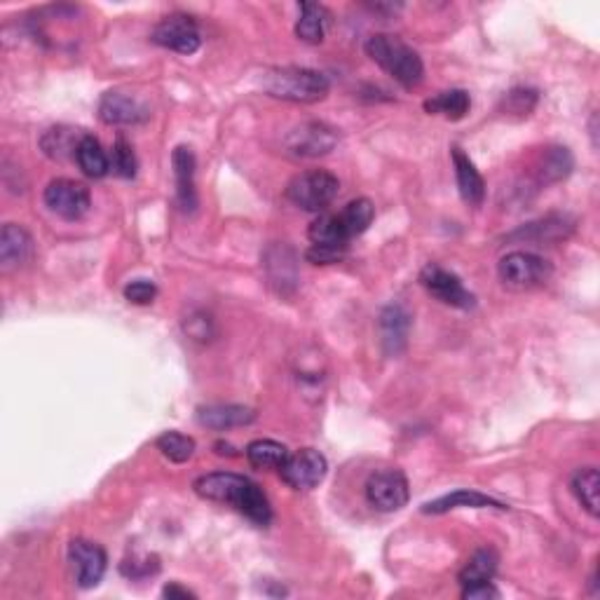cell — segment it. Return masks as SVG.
I'll return each instance as SVG.
<instances>
[{"label": "cell", "mask_w": 600, "mask_h": 600, "mask_svg": "<svg viewBox=\"0 0 600 600\" xmlns=\"http://www.w3.org/2000/svg\"><path fill=\"white\" fill-rule=\"evenodd\" d=\"M497 275H500L502 284L509 289H535L549 282V277L554 275V268L547 258L533 254V251H511L497 265Z\"/></svg>", "instance_id": "8992f818"}, {"label": "cell", "mask_w": 600, "mask_h": 600, "mask_svg": "<svg viewBox=\"0 0 600 600\" xmlns=\"http://www.w3.org/2000/svg\"><path fill=\"white\" fill-rule=\"evenodd\" d=\"M450 158H453L455 179H458V190L462 200L472 204V207H481L483 200H486V181H483L481 172L460 146L450 148Z\"/></svg>", "instance_id": "2e32d148"}, {"label": "cell", "mask_w": 600, "mask_h": 600, "mask_svg": "<svg viewBox=\"0 0 600 600\" xmlns=\"http://www.w3.org/2000/svg\"><path fill=\"white\" fill-rule=\"evenodd\" d=\"M378 331L385 354L399 357L406 350L408 333H411V315L404 305H387L378 317Z\"/></svg>", "instance_id": "9a60e30c"}, {"label": "cell", "mask_w": 600, "mask_h": 600, "mask_svg": "<svg viewBox=\"0 0 600 600\" xmlns=\"http://www.w3.org/2000/svg\"><path fill=\"white\" fill-rule=\"evenodd\" d=\"M575 169V158L568 148L551 146L542 153L540 165H537V181L542 186H551V183H561L568 179Z\"/></svg>", "instance_id": "d4e9b609"}, {"label": "cell", "mask_w": 600, "mask_h": 600, "mask_svg": "<svg viewBox=\"0 0 600 600\" xmlns=\"http://www.w3.org/2000/svg\"><path fill=\"white\" fill-rule=\"evenodd\" d=\"M338 193V176L326 172V169H310V172L298 174L296 179H291L289 186H286L289 202L296 204V207L303 211H312V214H319V211L329 207L338 197Z\"/></svg>", "instance_id": "5b68a950"}, {"label": "cell", "mask_w": 600, "mask_h": 600, "mask_svg": "<svg viewBox=\"0 0 600 600\" xmlns=\"http://www.w3.org/2000/svg\"><path fill=\"white\" fill-rule=\"evenodd\" d=\"M465 507H469V509H500V511L507 509L502 502H497V500H493V497H488L483 493H476V490H455V493L443 495V497H439V500L427 502L425 507H422V511H425V514H448V511L465 509Z\"/></svg>", "instance_id": "44dd1931"}, {"label": "cell", "mask_w": 600, "mask_h": 600, "mask_svg": "<svg viewBox=\"0 0 600 600\" xmlns=\"http://www.w3.org/2000/svg\"><path fill=\"white\" fill-rule=\"evenodd\" d=\"M537 99H540V94L530 90V87H516V90H511L507 97H504V108H507V113L525 118V115L533 113V108L537 106Z\"/></svg>", "instance_id": "d6a6232c"}, {"label": "cell", "mask_w": 600, "mask_h": 600, "mask_svg": "<svg viewBox=\"0 0 600 600\" xmlns=\"http://www.w3.org/2000/svg\"><path fill=\"white\" fill-rule=\"evenodd\" d=\"M136 167H139V162H136L132 143H129L125 136H118L113 143V150H111L113 174L120 176V179H134Z\"/></svg>", "instance_id": "1f68e13d"}, {"label": "cell", "mask_w": 600, "mask_h": 600, "mask_svg": "<svg viewBox=\"0 0 600 600\" xmlns=\"http://www.w3.org/2000/svg\"><path fill=\"white\" fill-rule=\"evenodd\" d=\"M375 218V207L366 197H357V200L347 202L338 214H322L310 223L308 237L317 247H333L345 249L350 247L354 237L364 235L368 225Z\"/></svg>", "instance_id": "7a4b0ae2"}, {"label": "cell", "mask_w": 600, "mask_h": 600, "mask_svg": "<svg viewBox=\"0 0 600 600\" xmlns=\"http://www.w3.org/2000/svg\"><path fill=\"white\" fill-rule=\"evenodd\" d=\"M345 254H347L345 249L317 247V244H312V247L308 249V254H305V258H308V261L315 263V265H333V263L343 261Z\"/></svg>", "instance_id": "e575fe53"}, {"label": "cell", "mask_w": 600, "mask_h": 600, "mask_svg": "<svg viewBox=\"0 0 600 600\" xmlns=\"http://www.w3.org/2000/svg\"><path fill=\"white\" fill-rule=\"evenodd\" d=\"M216 448H218V450H216L218 455H235V453H233V446H230V443L218 441V443H216Z\"/></svg>", "instance_id": "74e56055"}, {"label": "cell", "mask_w": 600, "mask_h": 600, "mask_svg": "<svg viewBox=\"0 0 600 600\" xmlns=\"http://www.w3.org/2000/svg\"><path fill=\"white\" fill-rule=\"evenodd\" d=\"M45 204L64 221H78L92 207V193L85 183L73 179H54L45 188Z\"/></svg>", "instance_id": "9c48e42d"}, {"label": "cell", "mask_w": 600, "mask_h": 600, "mask_svg": "<svg viewBox=\"0 0 600 600\" xmlns=\"http://www.w3.org/2000/svg\"><path fill=\"white\" fill-rule=\"evenodd\" d=\"M364 50L371 61H375L387 75H392L406 90H413L425 80V64H422L420 54L399 36L375 33V36L366 40Z\"/></svg>", "instance_id": "3957f363"}, {"label": "cell", "mask_w": 600, "mask_h": 600, "mask_svg": "<svg viewBox=\"0 0 600 600\" xmlns=\"http://www.w3.org/2000/svg\"><path fill=\"white\" fill-rule=\"evenodd\" d=\"M598 488H600V476L596 467H584L572 476V493L579 500V504L589 511L593 518H598Z\"/></svg>", "instance_id": "f546056e"}, {"label": "cell", "mask_w": 600, "mask_h": 600, "mask_svg": "<svg viewBox=\"0 0 600 600\" xmlns=\"http://www.w3.org/2000/svg\"><path fill=\"white\" fill-rule=\"evenodd\" d=\"M331 90L329 78L315 68L284 66L263 73V92L291 104H317Z\"/></svg>", "instance_id": "277c9868"}, {"label": "cell", "mask_w": 600, "mask_h": 600, "mask_svg": "<svg viewBox=\"0 0 600 600\" xmlns=\"http://www.w3.org/2000/svg\"><path fill=\"white\" fill-rule=\"evenodd\" d=\"M155 446L162 455H165L167 460L176 462V465H183V462H188L195 455V439H190V436L181 434V432H165L158 436V441H155Z\"/></svg>", "instance_id": "4dcf8cb0"}, {"label": "cell", "mask_w": 600, "mask_h": 600, "mask_svg": "<svg viewBox=\"0 0 600 600\" xmlns=\"http://www.w3.org/2000/svg\"><path fill=\"white\" fill-rule=\"evenodd\" d=\"M256 420V413L247 406L240 404H207L197 408V422L202 427L214 429V432H225V429H235L251 425Z\"/></svg>", "instance_id": "ac0fdd59"}, {"label": "cell", "mask_w": 600, "mask_h": 600, "mask_svg": "<svg viewBox=\"0 0 600 600\" xmlns=\"http://www.w3.org/2000/svg\"><path fill=\"white\" fill-rule=\"evenodd\" d=\"M462 598H467V600H490V598H500V591L495 589L493 582H483V584L465 586V589H462Z\"/></svg>", "instance_id": "d590c367"}, {"label": "cell", "mask_w": 600, "mask_h": 600, "mask_svg": "<svg viewBox=\"0 0 600 600\" xmlns=\"http://www.w3.org/2000/svg\"><path fill=\"white\" fill-rule=\"evenodd\" d=\"M572 230H575V218L568 214H551L544 216L540 221L528 223L525 228L516 230L514 235H509V240H525V242H558L565 240Z\"/></svg>", "instance_id": "ffe728a7"}, {"label": "cell", "mask_w": 600, "mask_h": 600, "mask_svg": "<svg viewBox=\"0 0 600 600\" xmlns=\"http://www.w3.org/2000/svg\"><path fill=\"white\" fill-rule=\"evenodd\" d=\"M420 284L425 286L429 296H434L443 305H450V308L472 310L476 305V296L462 284V279L436 263H429L420 272Z\"/></svg>", "instance_id": "ba28073f"}, {"label": "cell", "mask_w": 600, "mask_h": 600, "mask_svg": "<svg viewBox=\"0 0 600 600\" xmlns=\"http://www.w3.org/2000/svg\"><path fill=\"white\" fill-rule=\"evenodd\" d=\"M68 561L75 568V582L80 589H92L106 575L108 556L99 544L87 540H73L68 544Z\"/></svg>", "instance_id": "4fadbf2b"}, {"label": "cell", "mask_w": 600, "mask_h": 600, "mask_svg": "<svg viewBox=\"0 0 600 600\" xmlns=\"http://www.w3.org/2000/svg\"><path fill=\"white\" fill-rule=\"evenodd\" d=\"M85 139V134L80 132V129L73 127H52L47 129L43 134V139H40V148H43V153L50 160H71L75 158V153H78L80 141Z\"/></svg>", "instance_id": "603a6c76"}, {"label": "cell", "mask_w": 600, "mask_h": 600, "mask_svg": "<svg viewBox=\"0 0 600 600\" xmlns=\"http://www.w3.org/2000/svg\"><path fill=\"white\" fill-rule=\"evenodd\" d=\"M150 40L155 45L165 47V50L186 54L188 57V54H195L200 50L202 33L188 15H169L160 24H155Z\"/></svg>", "instance_id": "7c38bea8"}, {"label": "cell", "mask_w": 600, "mask_h": 600, "mask_svg": "<svg viewBox=\"0 0 600 600\" xmlns=\"http://www.w3.org/2000/svg\"><path fill=\"white\" fill-rule=\"evenodd\" d=\"M174 179H176V202L186 214L197 209V190H195V153L188 146H179L172 155Z\"/></svg>", "instance_id": "e0dca14e"}, {"label": "cell", "mask_w": 600, "mask_h": 600, "mask_svg": "<svg viewBox=\"0 0 600 600\" xmlns=\"http://www.w3.org/2000/svg\"><path fill=\"white\" fill-rule=\"evenodd\" d=\"M300 17L296 22L298 40L308 45H319L326 36V26H329V10L319 3H300Z\"/></svg>", "instance_id": "cb8c5ba5"}, {"label": "cell", "mask_w": 600, "mask_h": 600, "mask_svg": "<svg viewBox=\"0 0 600 600\" xmlns=\"http://www.w3.org/2000/svg\"><path fill=\"white\" fill-rule=\"evenodd\" d=\"M162 596L174 600V598H195V593L188 591L186 586H181V584H167L165 589H162Z\"/></svg>", "instance_id": "8d00e7d4"}, {"label": "cell", "mask_w": 600, "mask_h": 600, "mask_svg": "<svg viewBox=\"0 0 600 600\" xmlns=\"http://www.w3.org/2000/svg\"><path fill=\"white\" fill-rule=\"evenodd\" d=\"M329 462L315 448H300L289 453V458L279 467V476L293 490H312L326 479Z\"/></svg>", "instance_id": "30bf717a"}, {"label": "cell", "mask_w": 600, "mask_h": 600, "mask_svg": "<svg viewBox=\"0 0 600 600\" xmlns=\"http://www.w3.org/2000/svg\"><path fill=\"white\" fill-rule=\"evenodd\" d=\"M158 296V286L150 279H134L125 286V300L134 305H150Z\"/></svg>", "instance_id": "836d02e7"}, {"label": "cell", "mask_w": 600, "mask_h": 600, "mask_svg": "<svg viewBox=\"0 0 600 600\" xmlns=\"http://www.w3.org/2000/svg\"><path fill=\"white\" fill-rule=\"evenodd\" d=\"M338 146V132L324 122H305L286 136L284 148L293 158L315 160Z\"/></svg>", "instance_id": "8fae6325"}, {"label": "cell", "mask_w": 600, "mask_h": 600, "mask_svg": "<svg viewBox=\"0 0 600 600\" xmlns=\"http://www.w3.org/2000/svg\"><path fill=\"white\" fill-rule=\"evenodd\" d=\"M33 254V240L22 225L5 223L0 233V265L5 272L22 268Z\"/></svg>", "instance_id": "d6986e66"}, {"label": "cell", "mask_w": 600, "mask_h": 600, "mask_svg": "<svg viewBox=\"0 0 600 600\" xmlns=\"http://www.w3.org/2000/svg\"><path fill=\"white\" fill-rule=\"evenodd\" d=\"M497 563H500V556L495 554V549H479L474 551V556L469 558L465 568L460 570V584L462 589L465 586H474V584H483V582H493L495 572H497Z\"/></svg>", "instance_id": "4316f807"}, {"label": "cell", "mask_w": 600, "mask_h": 600, "mask_svg": "<svg viewBox=\"0 0 600 600\" xmlns=\"http://www.w3.org/2000/svg\"><path fill=\"white\" fill-rule=\"evenodd\" d=\"M472 108V99L465 90H448L425 101V113L443 115L448 120H462Z\"/></svg>", "instance_id": "83f0119b"}, {"label": "cell", "mask_w": 600, "mask_h": 600, "mask_svg": "<svg viewBox=\"0 0 600 600\" xmlns=\"http://www.w3.org/2000/svg\"><path fill=\"white\" fill-rule=\"evenodd\" d=\"M75 162L83 169L85 176L90 179H104L111 172V158L106 155V150L101 148L99 139H94L92 134H85V139L80 141L78 153H75Z\"/></svg>", "instance_id": "484cf974"}, {"label": "cell", "mask_w": 600, "mask_h": 600, "mask_svg": "<svg viewBox=\"0 0 600 600\" xmlns=\"http://www.w3.org/2000/svg\"><path fill=\"white\" fill-rule=\"evenodd\" d=\"M366 502L373 509L383 511V514H392V511L404 509L411 497V488H408V479L401 469H380L373 472L366 481Z\"/></svg>", "instance_id": "52a82bcc"}, {"label": "cell", "mask_w": 600, "mask_h": 600, "mask_svg": "<svg viewBox=\"0 0 600 600\" xmlns=\"http://www.w3.org/2000/svg\"><path fill=\"white\" fill-rule=\"evenodd\" d=\"M195 493L202 500L228 504L235 511H240L242 516H247L251 523L270 525L272 521V507L268 495L263 493V488L254 483L247 476L233 474V472H214L204 474L193 483Z\"/></svg>", "instance_id": "6da1fadb"}, {"label": "cell", "mask_w": 600, "mask_h": 600, "mask_svg": "<svg viewBox=\"0 0 600 600\" xmlns=\"http://www.w3.org/2000/svg\"><path fill=\"white\" fill-rule=\"evenodd\" d=\"M244 455H247L251 467L279 469L286 462V458H289V448H286L284 443L272 439H256L249 443Z\"/></svg>", "instance_id": "f1b7e54d"}, {"label": "cell", "mask_w": 600, "mask_h": 600, "mask_svg": "<svg viewBox=\"0 0 600 600\" xmlns=\"http://www.w3.org/2000/svg\"><path fill=\"white\" fill-rule=\"evenodd\" d=\"M265 270H268L270 284H275L279 293L286 289H293L298 282V268H296V254L289 247H272L265 256Z\"/></svg>", "instance_id": "7402d4cb"}, {"label": "cell", "mask_w": 600, "mask_h": 600, "mask_svg": "<svg viewBox=\"0 0 600 600\" xmlns=\"http://www.w3.org/2000/svg\"><path fill=\"white\" fill-rule=\"evenodd\" d=\"M99 118L106 125H141L150 118V111L125 92H106L99 101Z\"/></svg>", "instance_id": "5bb4252c"}]
</instances>
